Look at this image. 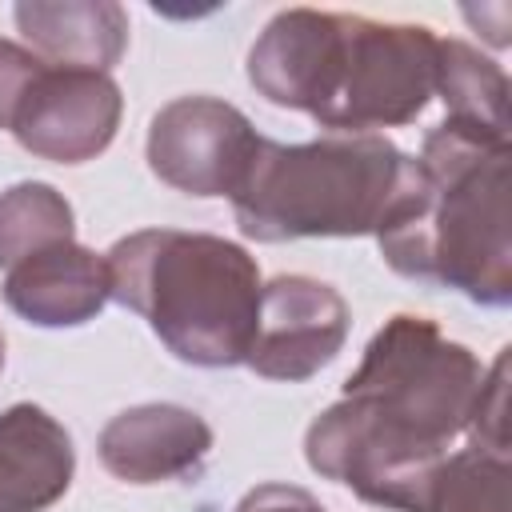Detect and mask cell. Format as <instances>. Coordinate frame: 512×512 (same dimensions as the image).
Returning <instances> with one entry per match:
<instances>
[{
  "instance_id": "obj_9",
  "label": "cell",
  "mask_w": 512,
  "mask_h": 512,
  "mask_svg": "<svg viewBox=\"0 0 512 512\" xmlns=\"http://www.w3.org/2000/svg\"><path fill=\"white\" fill-rule=\"evenodd\" d=\"M96 452L124 484H164L204 464L212 452V428L184 404H136L104 424Z\"/></svg>"
},
{
  "instance_id": "obj_15",
  "label": "cell",
  "mask_w": 512,
  "mask_h": 512,
  "mask_svg": "<svg viewBox=\"0 0 512 512\" xmlns=\"http://www.w3.org/2000/svg\"><path fill=\"white\" fill-rule=\"evenodd\" d=\"M428 512H508V456L448 452L436 468Z\"/></svg>"
},
{
  "instance_id": "obj_19",
  "label": "cell",
  "mask_w": 512,
  "mask_h": 512,
  "mask_svg": "<svg viewBox=\"0 0 512 512\" xmlns=\"http://www.w3.org/2000/svg\"><path fill=\"white\" fill-rule=\"evenodd\" d=\"M0 372H4V332H0Z\"/></svg>"
},
{
  "instance_id": "obj_11",
  "label": "cell",
  "mask_w": 512,
  "mask_h": 512,
  "mask_svg": "<svg viewBox=\"0 0 512 512\" xmlns=\"http://www.w3.org/2000/svg\"><path fill=\"white\" fill-rule=\"evenodd\" d=\"M76 472L68 428L40 404H12L0 412V512L52 508Z\"/></svg>"
},
{
  "instance_id": "obj_2",
  "label": "cell",
  "mask_w": 512,
  "mask_h": 512,
  "mask_svg": "<svg viewBox=\"0 0 512 512\" xmlns=\"http://www.w3.org/2000/svg\"><path fill=\"white\" fill-rule=\"evenodd\" d=\"M508 160L504 140L440 120L424 136L404 196L376 228L384 264L408 280L504 308L512 300Z\"/></svg>"
},
{
  "instance_id": "obj_17",
  "label": "cell",
  "mask_w": 512,
  "mask_h": 512,
  "mask_svg": "<svg viewBox=\"0 0 512 512\" xmlns=\"http://www.w3.org/2000/svg\"><path fill=\"white\" fill-rule=\"evenodd\" d=\"M40 68V56L16 40H0V128L8 132V120L16 112V100L24 96L32 72Z\"/></svg>"
},
{
  "instance_id": "obj_8",
  "label": "cell",
  "mask_w": 512,
  "mask_h": 512,
  "mask_svg": "<svg viewBox=\"0 0 512 512\" xmlns=\"http://www.w3.org/2000/svg\"><path fill=\"white\" fill-rule=\"evenodd\" d=\"M348 340L344 296L316 276H276L260 288L256 332L244 364L264 380L300 384L328 368Z\"/></svg>"
},
{
  "instance_id": "obj_4",
  "label": "cell",
  "mask_w": 512,
  "mask_h": 512,
  "mask_svg": "<svg viewBox=\"0 0 512 512\" xmlns=\"http://www.w3.org/2000/svg\"><path fill=\"white\" fill-rule=\"evenodd\" d=\"M416 156L388 136L324 132L280 144L260 136L232 192V216L248 240L284 244L308 236H376L412 180Z\"/></svg>"
},
{
  "instance_id": "obj_5",
  "label": "cell",
  "mask_w": 512,
  "mask_h": 512,
  "mask_svg": "<svg viewBox=\"0 0 512 512\" xmlns=\"http://www.w3.org/2000/svg\"><path fill=\"white\" fill-rule=\"evenodd\" d=\"M480 380L484 364L468 344L448 340L428 316L400 312L368 340L340 400L408 440L448 452L468 424Z\"/></svg>"
},
{
  "instance_id": "obj_14",
  "label": "cell",
  "mask_w": 512,
  "mask_h": 512,
  "mask_svg": "<svg viewBox=\"0 0 512 512\" xmlns=\"http://www.w3.org/2000/svg\"><path fill=\"white\" fill-rule=\"evenodd\" d=\"M76 240V216L64 192L44 180H20L0 192V268L8 272L24 256Z\"/></svg>"
},
{
  "instance_id": "obj_13",
  "label": "cell",
  "mask_w": 512,
  "mask_h": 512,
  "mask_svg": "<svg viewBox=\"0 0 512 512\" xmlns=\"http://www.w3.org/2000/svg\"><path fill=\"white\" fill-rule=\"evenodd\" d=\"M436 92L448 108L444 124L508 144V76L496 60L464 40H440Z\"/></svg>"
},
{
  "instance_id": "obj_3",
  "label": "cell",
  "mask_w": 512,
  "mask_h": 512,
  "mask_svg": "<svg viewBox=\"0 0 512 512\" xmlns=\"http://www.w3.org/2000/svg\"><path fill=\"white\" fill-rule=\"evenodd\" d=\"M108 296L148 320L160 344L196 368H236L260 308L256 260L224 236L140 228L104 252Z\"/></svg>"
},
{
  "instance_id": "obj_10",
  "label": "cell",
  "mask_w": 512,
  "mask_h": 512,
  "mask_svg": "<svg viewBox=\"0 0 512 512\" xmlns=\"http://www.w3.org/2000/svg\"><path fill=\"white\" fill-rule=\"evenodd\" d=\"M108 300L104 256L76 240L40 248L4 272V304L36 328H80Z\"/></svg>"
},
{
  "instance_id": "obj_16",
  "label": "cell",
  "mask_w": 512,
  "mask_h": 512,
  "mask_svg": "<svg viewBox=\"0 0 512 512\" xmlns=\"http://www.w3.org/2000/svg\"><path fill=\"white\" fill-rule=\"evenodd\" d=\"M472 448L492 452V456H508V348H500L496 364L484 372L480 392L468 408V424H464Z\"/></svg>"
},
{
  "instance_id": "obj_18",
  "label": "cell",
  "mask_w": 512,
  "mask_h": 512,
  "mask_svg": "<svg viewBox=\"0 0 512 512\" xmlns=\"http://www.w3.org/2000/svg\"><path fill=\"white\" fill-rule=\"evenodd\" d=\"M236 512H324V504L296 484H256L240 496Z\"/></svg>"
},
{
  "instance_id": "obj_1",
  "label": "cell",
  "mask_w": 512,
  "mask_h": 512,
  "mask_svg": "<svg viewBox=\"0 0 512 512\" xmlns=\"http://www.w3.org/2000/svg\"><path fill=\"white\" fill-rule=\"evenodd\" d=\"M440 36L356 12L284 8L248 48V84L328 132L380 136L412 124L436 96Z\"/></svg>"
},
{
  "instance_id": "obj_12",
  "label": "cell",
  "mask_w": 512,
  "mask_h": 512,
  "mask_svg": "<svg viewBox=\"0 0 512 512\" xmlns=\"http://www.w3.org/2000/svg\"><path fill=\"white\" fill-rule=\"evenodd\" d=\"M12 16L24 48L56 68L112 72L128 48V12L112 0H28Z\"/></svg>"
},
{
  "instance_id": "obj_7",
  "label": "cell",
  "mask_w": 512,
  "mask_h": 512,
  "mask_svg": "<svg viewBox=\"0 0 512 512\" xmlns=\"http://www.w3.org/2000/svg\"><path fill=\"white\" fill-rule=\"evenodd\" d=\"M120 116H124V96L108 72L56 68L40 60L24 96L16 100L8 132L24 152L40 160L84 164L112 144Z\"/></svg>"
},
{
  "instance_id": "obj_6",
  "label": "cell",
  "mask_w": 512,
  "mask_h": 512,
  "mask_svg": "<svg viewBox=\"0 0 512 512\" xmlns=\"http://www.w3.org/2000/svg\"><path fill=\"white\" fill-rule=\"evenodd\" d=\"M252 120L216 96H176L148 124V168L184 196H232L256 156Z\"/></svg>"
}]
</instances>
